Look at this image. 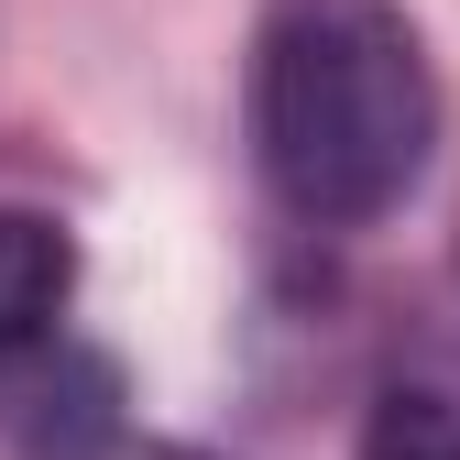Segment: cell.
<instances>
[{
    "label": "cell",
    "mask_w": 460,
    "mask_h": 460,
    "mask_svg": "<svg viewBox=\"0 0 460 460\" xmlns=\"http://www.w3.org/2000/svg\"><path fill=\"white\" fill-rule=\"evenodd\" d=\"M252 164L318 230H373L438 154V66L406 0H263L252 22Z\"/></svg>",
    "instance_id": "cell-1"
},
{
    "label": "cell",
    "mask_w": 460,
    "mask_h": 460,
    "mask_svg": "<svg viewBox=\"0 0 460 460\" xmlns=\"http://www.w3.org/2000/svg\"><path fill=\"white\" fill-rule=\"evenodd\" d=\"M66 296H77V242H66V219L0 208V373L33 362L44 340L66 329Z\"/></svg>",
    "instance_id": "cell-2"
},
{
    "label": "cell",
    "mask_w": 460,
    "mask_h": 460,
    "mask_svg": "<svg viewBox=\"0 0 460 460\" xmlns=\"http://www.w3.org/2000/svg\"><path fill=\"white\" fill-rule=\"evenodd\" d=\"M362 460H460V394L384 384L373 417H362Z\"/></svg>",
    "instance_id": "cell-3"
},
{
    "label": "cell",
    "mask_w": 460,
    "mask_h": 460,
    "mask_svg": "<svg viewBox=\"0 0 460 460\" xmlns=\"http://www.w3.org/2000/svg\"><path fill=\"white\" fill-rule=\"evenodd\" d=\"M44 460H208V449H176V438H121V428H77V438H55Z\"/></svg>",
    "instance_id": "cell-4"
}]
</instances>
